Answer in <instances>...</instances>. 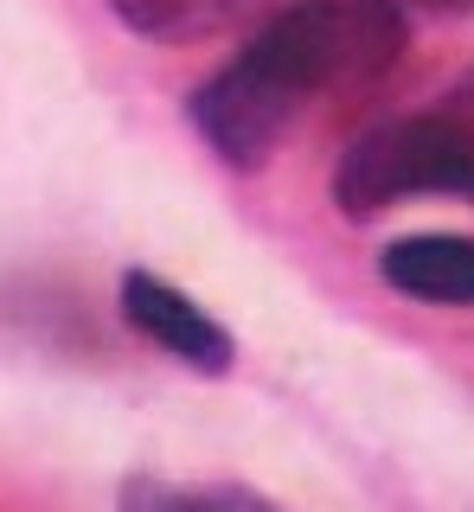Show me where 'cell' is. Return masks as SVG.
I'll list each match as a JSON object with an SVG mask.
<instances>
[{
    "mask_svg": "<svg viewBox=\"0 0 474 512\" xmlns=\"http://www.w3.org/2000/svg\"><path fill=\"white\" fill-rule=\"evenodd\" d=\"M410 52L398 0H276L250 39L186 96L199 141L225 167L257 173L321 96H366Z\"/></svg>",
    "mask_w": 474,
    "mask_h": 512,
    "instance_id": "1",
    "label": "cell"
},
{
    "mask_svg": "<svg viewBox=\"0 0 474 512\" xmlns=\"http://www.w3.org/2000/svg\"><path fill=\"white\" fill-rule=\"evenodd\" d=\"M327 199L353 224H372L410 199H468L474 205V135L462 122H449L442 109L385 116L334 160Z\"/></svg>",
    "mask_w": 474,
    "mask_h": 512,
    "instance_id": "2",
    "label": "cell"
},
{
    "mask_svg": "<svg viewBox=\"0 0 474 512\" xmlns=\"http://www.w3.org/2000/svg\"><path fill=\"white\" fill-rule=\"evenodd\" d=\"M116 308H122V320H129L154 352H167V359L186 365V372L225 378L237 365V340H231V333L218 327L186 288H173L167 276H154V269H122Z\"/></svg>",
    "mask_w": 474,
    "mask_h": 512,
    "instance_id": "3",
    "label": "cell"
},
{
    "mask_svg": "<svg viewBox=\"0 0 474 512\" xmlns=\"http://www.w3.org/2000/svg\"><path fill=\"white\" fill-rule=\"evenodd\" d=\"M378 282L423 308H474V237L410 231L378 250Z\"/></svg>",
    "mask_w": 474,
    "mask_h": 512,
    "instance_id": "4",
    "label": "cell"
},
{
    "mask_svg": "<svg viewBox=\"0 0 474 512\" xmlns=\"http://www.w3.org/2000/svg\"><path fill=\"white\" fill-rule=\"evenodd\" d=\"M109 20L148 45H212L237 39L276 7V0H103Z\"/></svg>",
    "mask_w": 474,
    "mask_h": 512,
    "instance_id": "5",
    "label": "cell"
},
{
    "mask_svg": "<svg viewBox=\"0 0 474 512\" xmlns=\"http://www.w3.org/2000/svg\"><path fill=\"white\" fill-rule=\"evenodd\" d=\"M122 512H282L270 493L244 487V480H199V487H180V480L161 474H129L116 493Z\"/></svg>",
    "mask_w": 474,
    "mask_h": 512,
    "instance_id": "6",
    "label": "cell"
},
{
    "mask_svg": "<svg viewBox=\"0 0 474 512\" xmlns=\"http://www.w3.org/2000/svg\"><path fill=\"white\" fill-rule=\"evenodd\" d=\"M436 109H442V116H449V122H462L468 135H474V64H468L462 77H455L449 90H442V103H436Z\"/></svg>",
    "mask_w": 474,
    "mask_h": 512,
    "instance_id": "7",
    "label": "cell"
},
{
    "mask_svg": "<svg viewBox=\"0 0 474 512\" xmlns=\"http://www.w3.org/2000/svg\"><path fill=\"white\" fill-rule=\"evenodd\" d=\"M404 13H430V20H474V0H398Z\"/></svg>",
    "mask_w": 474,
    "mask_h": 512,
    "instance_id": "8",
    "label": "cell"
}]
</instances>
